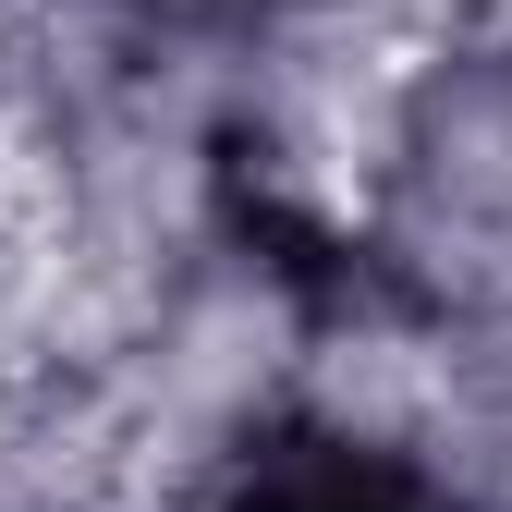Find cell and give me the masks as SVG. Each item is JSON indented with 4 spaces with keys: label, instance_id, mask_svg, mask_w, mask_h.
<instances>
[{
    "label": "cell",
    "instance_id": "6da1fadb",
    "mask_svg": "<svg viewBox=\"0 0 512 512\" xmlns=\"http://www.w3.org/2000/svg\"><path fill=\"white\" fill-rule=\"evenodd\" d=\"M208 512H452L403 452L378 439H342V427H269L244 439V464L220 476Z\"/></svg>",
    "mask_w": 512,
    "mask_h": 512
}]
</instances>
